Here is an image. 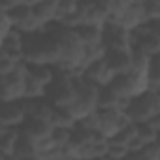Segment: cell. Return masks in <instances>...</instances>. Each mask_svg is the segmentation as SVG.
I'll return each instance as SVG.
<instances>
[{
  "label": "cell",
  "instance_id": "obj_1",
  "mask_svg": "<svg viewBox=\"0 0 160 160\" xmlns=\"http://www.w3.org/2000/svg\"><path fill=\"white\" fill-rule=\"evenodd\" d=\"M57 58H58L57 43L43 28L25 34L23 62H27V64H55Z\"/></svg>",
  "mask_w": 160,
  "mask_h": 160
},
{
  "label": "cell",
  "instance_id": "obj_2",
  "mask_svg": "<svg viewBox=\"0 0 160 160\" xmlns=\"http://www.w3.org/2000/svg\"><path fill=\"white\" fill-rule=\"evenodd\" d=\"M119 109L132 122H143L160 113V92L158 89H145L139 94L122 98Z\"/></svg>",
  "mask_w": 160,
  "mask_h": 160
},
{
  "label": "cell",
  "instance_id": "obj_3",
  "mask_svg": "<svg viewBox=\"0 0 160 160\" xmlns=\"http://www.w3.org/2000/svg\"><path fill=\"white\" fill-rule=\"evenodd\" d=\"M6 19L10 23V27L21 30L23 34H28V32H36L42 28V25L32 17V8L30 4L27 2H15L13 6H10L6 12Z\"/></svg>",
  "mask_w": 160,
  "mask_h": 160
},
{
  "label": "cell",
  "instance_id": "obj_4",
  "mask_svg": "<svg viewBox=\"0 0 160 160\" xmlns=\"http://www.w3.org/2000/svg\"><path fill=\"white\" fill-rule=\"evenodd\" d=\"M102 45L104 49H130L132 47L130 30L115 21H106L102 25Z\"/></svg>",
  "mask_w": 160,
  "mask_h": 160
},
{
  "label": "cell",
  "instance_id": "obj_5",
  "mask_svg": "<svg viewBox=\"0 0 160 160\" xmlns=\"http://www.w3.org/2000/svg\"><path fill=\"white\" fill-rule=\"evenodd\" d=\"M25 104L23 98L0 100V122L4 126H19L25 119Z\"/></svg>",
  "mask_w": 160,
  "mask_h": 160
},
{
  "label": "cell",
  "instance_id": "obj_6",
  "mask_svg": "<svg viewBox=\"0 0 160 160\" xmlns=\"http://www.w3.org/2000/svg\"><path fill=\"white\" fill-rule=\"evenodd\" d=\"M51 128H53L51 121H47V119H40V117H34V115H25L23 122L19 124V130H21L25 136L32 138L34 141H40V139L49 138Z\"/></svg>",
  "mask_w": 160,
  "mask_h": 160
},
{
  "label": "cell",
  "instance_id": "obj_7",
  "mask_svg": "<svg viewBox=\"0 0 160 160\" xmlns=\"http://www.w3.org/2000/svg\"><path fill=\"white\" fill-rule=\"evenodd\" d=\"M23 40H25V34L13 27H10L2 36H0V47L2 51L15 58V60H23Z\"/></svg>",
  "mask_w": 160,
  "mask_h": 160
},
{
  "label": "cell",
  "instance_id": "obj_8",
  "mask_svg": "<svg viewBox=\"0 0 160 160\" xmlns=\"http://www.w3.org/2000/svg\"><path fill=\"white\" fill-rule=\"evenodd\" d=\"M79 75H83L85 79H89V81H92V83H96V85H106V83H109V79L113 77L111 70H109L108 64L104 62V57L87 62V64L83 66V70H81V73H79Z\"/></svg>",
  "mask_w": 160,
  "mask_h": 160
},
{
  "label": "cell",
  "instance_id": "obj_9",
  "mask_svg": "<svg viewBox=\"0 0 160 160\" xmlns=\"http://www.w3.org/2000/svg\"><path fill=\"white\" fill-rule=\"evenodd\" d=\"M104 62L111 70V73H121L130 70L132 66V53L130 49H106L104 51Z\"/></svg>",
  "mask_w": 160,
  "mask_h": 160
},
{
  "label": "cell",
  "instance_id": "obj_10",
  "mask_svg": "<svg viewBox=\"0 0 160 160\" xmlns=\"http://www.w3.org/2000/svg\"><path fill=\"white\" fill-rule=\"evenodd\" d=\"M32 8V17L42 25V28L57 19V0H38L30 4Z\"/></svg>",
  "mask_w": 160,
  "mask_h": 160
},
{
  "label": "cell",
  "instance_id": "obj_11",
  "mask_svg": "<svg viewBox=\"0 0 160 160\" xmlns=\"http://www.w3.org/2000/svg\"><path fill=\"white\" fill-rule=\"evenodd\" d=\"M115 23H119L121 27H124V28H128V30H132L134 27H138L139 23H143L145 21V17H143V12H141V6H139V2H130L115 19H113Z\"/></svg>",
  "mask_w": 160,
  "mask_h": 160
},
{
  "label": "cell",
  "instance_id": "obj_12",
  "mask_svg": "<svg viewBox=\"0 0 160 160\" xmlns=\"http://www.w3.org/2000/svg\"><path fill=\"white\" fill-rule=\"evenodd\" d=\"M73 32L83 45H100L102 43V25L81 23V25L73 27Z\"/></svg>",
  "mask_w": 160,
  "mask_h": 160
},
{
  "label": "cell",
  "instance_id": "obj_13",
  "mask_svg": "<svg viewBox=\"0 0 160 160\" xmlns=\"http://www.w3.org/2000/svg\"><path fill=\"white\" fill-rule=\"evenodd\" d=\"M10 158H38V149H36V141L28 136H25L19 130V138L15 141V147L10 154Z\"/></svg>",
  "mask_w": 160,
  "mask_h": 160
},
{
  "label": "cell",
  "instance_id": "obj_14",
  "mask_svg": "<svg viewBox=\"0 0 160 160\" xmlns=\"http://www.w3.org/2000/svg\"><path fill=\"white\" fill-rule=\"evenodd\" d=\"M27 75L34 81H38L40 85L47 87L55 77V68L53 64H27Z\"/></svg>",
  "mask_w": 160,
  "mask_h": 160
},
{
  "label": "cell",
  "instance_id": "obj_15",
  "mask_svg": "<svg viewBox=\"0 0 160 160\" xmlns=\"http://www.w3.org/2000/svg\"><path fill=\"white\" fill-rule=\"evenodd\" d=\"M121 96L113 91L109 83L100 85L96 92V108H119L121 106Z\"/></svg>",
  "mask_w": 160,
  "mask_h": 160
},
{
  "label": "cell",
  "instance_id": "obj_16",
  "mask_svg": "<svg viewBox=\"0 0 160 160\" xmlns=\"http://www.w3.org/2000/svg\"><path fill=\"white\" fill-rule=\"evenodd\" d=\"M49 121L53 126H73L75 124V117L72 115L68 106H53Z\"/></svg>",
  "mask_w": 160,
  "mask_h": 160
},
{
  "label": "cell",
  "instance_id": "obj_17",
  "mask_svg": "<svg viewBox=\"0 0 160 160\" xmlns=\"http://www.w3.org/2000/svg\"><path fill=\"white\" fill-rule=\"evenodd\" d=\"M19 138V126H6L2 130V134H0V151L6 152L8 158L15 147V141Z\"/></svg>",
  "mask_w": 160,
  "mask_h": 160
},
{
  "label": "cell",
  "instance_id": "obj_18",
  "mask_svg": "<svg viewBox=\"0 0 160 160\" xmlns=\"http://www.w3.org/2000/svg\"><path fill=\"white\" fill-rule=\"evenodd\" d=\"M70 130H72V126H53L49 132V141L57 147L66 145L70 139Z\"/></svg>",
  "mask_w": 160,
  "mask_h": 160
},
{
  "label": "cell",
  "instance_id": "obj_19",
  "mask_svg": "<svg viewBox=\"0 0 160 160\" xmlns=\"http://www.w3.org/2000/svg\"><path fill=\"white\" fill-rule=\"evenodd\" d=\"M45 92V87L40 85L38 81L30 79L28 75L25 77V87H23V96L25 98H42Z\"/></svg>",
  "mask_w": 160,
  "mask_h": 160
},
{
  "label": "cell",
  "instance_id": "obj_20",
  "mask_svg": "<svg viewBox=\"0 0 160 160\" xmlns=\"http://www.w3.org/2000/svg\"><path fill=\"white\" fill-rule=\"evenodd\" d=\"M145 21L147 19H160V0H141L139 2Z\"/></svg>",
  "mask_w": 160,
  "mask_h": 160
},
{
  "label": "cell",
  "instance_id": "obj_21",
  "mask_svg": "<svg viewBox=\"0 0 160 160\" xmlns=\"http://www.w3.org/2000/svg\"><path fill=\"white\" fill-rule=\"evenodd\" d=\"M17 62H21V60H15V58L8 57L6 53H4V55H0V75H2V73H8L10 70H13Z\"/></svg>",
  "mask_w": 160,
  "mask_h": 160
},
{
  "label": "cell",
  "instance_id": "obj_22",
  "mask_svg": "<svg viewBox=\"0 0 160 160\" xmlns=\"http://www.w3.org/2000/svg\"><path fill=\"white\" fill-rule=\"evenodd\" d=\"M4 128H6V126H4L2 122H0V134H2V130H4Z\"/></svg>",
  "mask_w": 160,
  "mask_h": 160
},
{
  "label": "cell",
  "instance_id": "obj_23",
  "mask_svg": "<svg viewBox=\"0 0 160 160\" xmlns=\"http://www.w3.org/2000/svg\"><path fill=\"white\" fill-rule=\"evenodd\" d=\"M132 2H141V0H132Z\"/></svg>",
  "mask_w": 160,
  "mask_h": 160
}]
</instances>
